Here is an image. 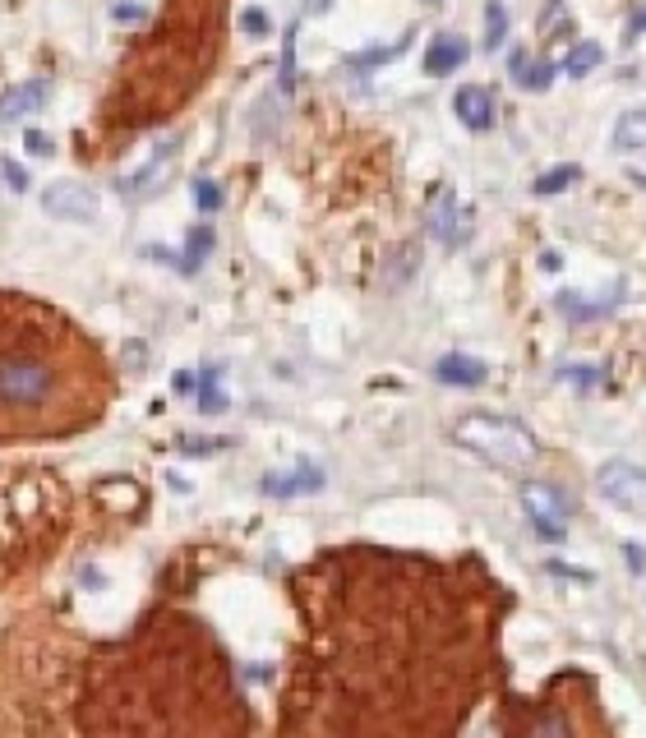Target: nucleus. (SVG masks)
<instances>
[{"mask_svg": "<svg viewBox=\"0 0 646 738\" xmlns=\"http://www.w3.org/2000/svg\"><path fill=\"white\" fill-rule=\"evenodd\" d=\"M102 406L107 374L93 342L47 300L0 291V443L88 429Z\"/></svg>", "mask_w": 646, "mask_h": 738, "instance_id": "f257e3e1", "label": "nucleus"}, {"mask_svg": "<svg viewBox=\"0 0 646 738\" xmlns=\"http://www.w3.org/2000/svg\"><path fill=\"white\" fill-rule=\"evenodd\" d=\"M208 60H213V24H204L194 37L176 33V14H162V24L148 42L130 51L125 60V79H120L116 107L134 116V125H153L162 120L180 97H190L194 84L204 79Z\"/></svg>", "mask_w": 646, "mask_h": 738, "instance_id": "f03ea898", "label": "nucleus"}, {"mask_svg": "<svg viewBox=\"0 0 646 738\" xmlns=\"http://www.w3.org/2000/svg\"><path fill=\"white\" fill-rule=\"evenodd\" d=\"M453 439L462 448H471L476 457H485L499 471H527L540 457V443L531 439L527 425H517L508 416H494V411H471L453 425Z\"/></svg>", "mask_w": 646, "mask_h": 738, "instance_id": "7ed1b4c3", "label": "nucleus"}, {"mask_svg": "<svg viewBox=\"0 0 646 738\" xmlns=\"http://www.w3.org/2000/svg\"><path fill=\"white\" fill-rule=\"evenodd\" d=\"M517 499H522V512H527L531 526H536L545 540L568 536V512H573V503H568V494H563L559 485H550V480H527Z\"/></svg>", "mask_w": 646, "mask_h": 738, "instance_id": "20e7f679", "label": "nucleus"}, {"mask_svg": "<svg viewBox=\"0 0 646 738\" xmlns=\"http://www.w3.org/2000/svg\"><path fill=\"white\" fill-rule=\"evenodd\" d=\"M425 227H430V236L439 240L443 250H462L471 240V231H476V217H471V208L453 190H439L430 213H425Z\"/></svg>", "mask_w": 646, "mask_h": 738, "instance_id": "39448f33", "label": "nucleus"}, {"mask_svg": "<svg viewBox=\"0 0 646 738\" xmlns=\"http://www.w3.org/2000/svg\"><path fill=\"white\" fill-rule=\"evenodd\" d=\"M596 489L614 508L623 512H646V471L633 462H605L596 471Z\"/></svg>", "mask_w": 646, "mask_h": 738, "instance_id": "423d86ee", "label": "nucleus"}, {"mask_svg": "<svg viewBox=\"0 0 646 738\" xmlns=\"http://www.w3.org/2000/svg\"><path fill=\"white\" fill-rule=\"evenodd\" d=\"M42 208H47V217H56V222H93L102 203H97V194L88 190V185L56 180V185L42 190Z\"/></svg>", "mask_w": 646, "mask_h": 738, "instance_id": "0eeeda50", "label": "nucleus"}, {"mask_svg": "<svg viewBox=\"0 0 646 738\" xmlns=\"http://www.w3.org/2000/svg\"><path fill=\"white\" fill-rule=\"evenodd\" d=\"M259 489L264 494H273V499H296V494H314V489H323V466L314 462H291L282 466V471H268L264 480H259Z\"/></svg>", "mask_w": 646, "mask_h": 738, "instance_id": "6e6552de", "label": "nucleus"}, {"mask_svg": "<svg viewBox=\"0 0 646 738\" xmlns=\"http://www.w3.org/2000/svg\"><path fill=\"white\" fill-rule=\"evenodd\" d=\"M453 111H457V120H462L467 130H476V134L494 130V93H490V88H480V84L457 88Z\"/></svg>", "mask_w": 646, "mask_h": 738, "instance_id": "1a4fd4ad", "label": "nucleus"}, {"mask_svg": "<svg viewBox=\"0 0 646 738\" xmlns=\"http://www.w3.org/2000/svg\"><path fill=\"white\" fill-rule=\"evenodd\" d=\"M176 148H180V139L157 143V148H153V157H148L144 167H139V171H130V176L120 180V190L130 194V199H139V194L157 190V180L167 176V167H171V157H176Z\"/></svg>", "mask_w": 646, "mask_h": 738, "instance_id": "9d476101", "label": "nucleus"}, {"mask_svg": "<svg viewBox=\"0 0 646 738\" xmlns=\"http://www.w3.org/2000/svg\"><path fill=\"white\" fill-rule=\"evenodd\" d=\"M434 379L448 383V388H480L490 379V365L476 356H462V351H448V356L434 365Z\"/></svg>", "mask_w": 646, "mask_h": 738, "instance_id": "9b49d317", "label": "nucleus"}, {"mask_svg": "<svg viewBox=\"0 0 646 738\" xmlns=\"http://www.w3.org/2000/svg\"><path fill=\"white\" fill-rule=\"evenodd\" d=\"M51 97V84L42 79H28V84H14L0 93V125H14V120H24L28 111H37L42 102Z\"/></svg>", "mask_w": 646, "mask_h": 738, "instance_id": "f8f14e48", "label": "nucleus"}, {"mask_svg": "<svg viewBox=\"0 0 646 738\" xmlns=\"http://www.w3.org/2000/svg\"><path fill=\"white\" fill-rule=\"evenodd\" d=\"M471 60V47H467V37H457V33H439L430 42V51H425V74H453V70H462Z\"/></svg>", "mask_w": 646, "mask_h": 738, "instance_id": "ddd939ff", "label": "nucleus"}, {"mask_svg": "<svg viewBox=\"0 0 646 738\" xmlns=\"http://www.w3.org/2000/svg\"><path fill=\"white\" fill-rule=\"evenodd\" d=\"M554 305H559L563 319H577V323H587V319H605V314H610L614 305H619V286H614L610 296H596V300H587L582 291H563V296L554 300Z\"/></svg>", "mask_w": 646, "mask_h": 738, "instance_id": "4468645a", "label": "nucleus"}, {"mask_svg": "<svg viewBox=\"0 0 646 738\" xmlns=\"http://www.w3.org/2000/svg\"><path fill=\"white\" fill-rule=\"evenodd\" d=\"M600 60H605V47H600V42H587V37H582V42H573V47L563 51V60L554 65V70L568 74V79H582V74L596 70Z\"/></svg>", "mask_w": 646, "mask_h": 738, "instance_id": "2eb2a0df", "label": "nucleus"}, {"mask_svg": "<svg viewBox=\"0 0 646 738\" xmlns=\"http://www.w3.org/2000/svg\"><path fill=\"white\" fill-rule=\"evenodd\" d=\"M554 65H540V60H527V51H517L513 56V84L527 88V93H545L554 84Z\"/></svg>", "mask_w": 646, "mask_h": 738, "instance_id": "dca6fc26", "label": "nucleus"}, {"mask_svg": "<svg viewBox=\"0 0 646 738\" xmlns=\"http://www.w3.org/2000/svg\"><path fill=\"white\" fill-rule=\"evenodd\" d=\"M614 148H619V153H642L646 148V107H633L619 116V125H614Z\"/></svg>", "mask_w": 646, "mask_h": 738, "instance_id": "f3484780", "label": "nucleus"}, {"mask_svg": "<svg viewBox=\"0 0 646 738\" xmlns=\"http://www.w3.org/2000/svg\"><path fill=\"white\" fill-rule=\"evenodd\" d=\"M577 180H582V167H577V162H563V167L536 176V185H531V190H536L540 199H550V194H563L568 185H577Z\"/></svg>", "mask_w": 646, "mask_h": 738, "instance_id": "a211bd4d", "label": "nucleus"}, {"mask_svg": "<svg viewBox=\"0 0 646 738\" xmlns=\"http://www.w3.org/2000/svg\"><path fill=\"white\" fill-rule=\"evenodd\" d=\"M503 37H508V10H503L499 0L485 5V51H499Z\"/></svg>", "mask_w": 646, "mask_h": 738, "instance_id": "6ab92c4d", "label": "nucleus"}, {"mask_svg": "<svg viewBox=\"0 0 646 738\" xmlns=\"http://www.w3.org/2000/svg\"><path fill=\"white\" fill-rule=\"evenodd\" d=\"M407 47H411V33H407V37H397L393 47H374V51H360V56H351V70H370V65H388V60H397Z\"/></svg>", "mask_w": 646, "mask_h": 738, "instance_id": "aec40b11", "label": "nucleus"}, {"mask_svg": "<svg viewBox=\"0 0 646 738\" xmlns=\"http://www.w3.org/2000/svg\"><path fill=\"white\" fill-rule=\"evenodd\" d=\"M208 250H213V231L199 227V231L190 236V250H185V259H180V263H185V273H194V268H199V259H204Z\"/></svg>", "mask_w": 646, "mask_h": 738, "instance_id": "412c9836", "label": "nucleus"}, {"mask_svg": "<svg viewBox=\"0 0 646 738\" xmlns=\"http://www.w3.org/2000/svg\"><path fill=\"white\" fill-rule=\"evenodd\" d=\"M563 383H577V388H596L605 379V369H591V365H573V369H559Z\"/></svg>", "mask_w": 646, "mask_h": 738, "instance_id": "4be33fe9", "label": "nucleus"}, {"mask_svg": "<svg viewBox=\"0 0 646 738\" xmlns=\"http://www.w3.org/2000/svg\"><path fill=\"white\" fill-rule=\"evenodd\" d=\"M194 203H199L204 213H217V208H222V190H217L213 180H199V185H194Z\"/></svg>", "mask_w": 646, "mask_h": 738, "instance_id": "5701e85b", "label": "nucleus"}, {"mask_svg": "<svg viewBox=\"0 0 646 738\" xmlns=\"http://www.w3.org/2000/svg\"><path fill=\"white\" fill-rule=\"evenodd\" d=\"M240 28H245L250 37H268V33H273V19H268L264 10H245V14H240Z\"/></svg>", "mask_w": 646, "mask_h": 738, "instance_id": "b1692460", "label": "nucleus"}, {"mask_svg": "<svg viewBox=\"0 0 646 738\" xmlns=\"http://www.w3.org/2000/svg\"><path fill=\"white\" fill-rule=\"evenodd\" d=\"M24 148H28L33 157H51V139H47V134H37V130H28Z\"/></svg>", "mask_w": 646, "mask_h": 738, "instance_id": "393cba45", "label": "nucleus"}, {"mask_svg": "<svg viewBox=\"0 0 646 738\" xmlns=\"http://www.w3.org/2000/svg\"><path fill=\"white\" fill-rule=\"evenodd\" d=\"M222 402H227V397L217 393V379H213V374H208V379H204V411H217V406H222Z\"/></svg>", "mask_w": 646, "mask_h": 738, "instance_id": "a878e982", "label": "nucleus"}, {"mask_svg": "<svg viewBox=\"0 0 646 738\" xmlns=\"http://www.w3.org/2000/svg\"><path fill=\"white\" fill-rule=\"evenodd\" d=\"M642 28H646V10H642V14H633V19H628V33H623V47H633L637 37H642Z\"/></svg>", "mask_w": 646, "mask_h": 738, "instance_id": "bb28decb", "label": "nucleus"}, {"mask_svg": "<svg viewBox=\"0 0 646 738\" xmlns=\"http://www.w3.org/2000/svg\"><path fill=\"white\" fill-rule=\"evenodd\" d=\"M111 14H116L120 24H130V19H144L148 10H144V5H116V10H111Z\"/></svg>", "mask_w": 646, "mask_h": 738, "instance_id": "cd10ccee", "label": "nucleus"}, {"mask_svg": "<svg viewBox=\"0 0 646 738\" xmlns=\"http://www.w3.org/2000/svg\"><path fill=\"white\" fill-rule=\"evenodd\" d=\"M171 388H176V393H194V388H199V379H194V374H185V369H180L176 379H171Z\"/></svg>", "mask_w": 646, "mask_h": 738, "instance_id": "c85d7f7f", "label": "nucleus"}, {"mask_svg": "<svg viewBox=\"0 0 646 738\" xmlns=\"http://www.w3.org/2000/svg\"><path fill=\"white\" fill-rule=\"evenodd\" d=\"M0 171L10 176V185H14V190H24V185H28V180H24V171L14 167V162H0Z\"/></svg>", "mask_w": 646, "mask_h": 738, "instance_id": "c756f323", "label": "nucleus"}, {"mask_svg": "<svg viewBox=\"0 0 646 738\" xmlns=\"http://www.w3.org/2000/svg\"><path fill=\"white\" fill-rule=\"evenodd\" d=\"M628 559H633V568H637V572H642V568H646V549L628 545Z\"/></svg>", "mask_w": 646, "mask_h": 738, "instance_id": "7c9ffc66", "label": "nucleus"}]
</instances>
